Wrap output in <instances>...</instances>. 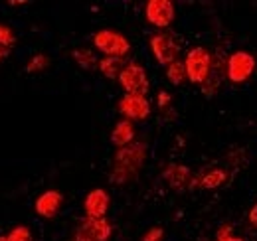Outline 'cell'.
Listing matches in <instances>:
<instances>
[{
    "label": "cell",
    "mask_w": 257,
    "mask_h": 241,
    "mask_svg": "<svg viewBox=\"0 0 257 241\" xmlns=\"http://www.w3.org/2000/svg\"><path fill=\"white\" fill-rule=\"evenodd\" d=\"M147 151L149 149L145 143H133L125 149H119L113 158V170L109 174L111 182L115 186H123L133 180L147 160Z\"/></svg>",
    "instance_id": "cell-1"
},
{
    "label": "cell",
    "mask_w": 257,
    "mask_h": 241,
    "mask_svg": "<svg viewBox=\"0 0 257 241\" xmlns=\"http://www.w3.org/2000/svg\"><path fill=\"white\" fill-rule=\"evenodd\" d=\"M184 65H186L188 81L196 83V85H202L212 75V54L206 48L196 46L186 54Z\"/></svg>",
    "instance_id": "cell-2"
},
{
    "label": "cell",
    "mask_w": 257,
    "mask_h": 241,
    "mask_svg": "<svg viewBox=\"0 0 257 241\" xmlns=\"http://www.w3.org/2000/svg\"><path fill=\"white\" fill-rule=\"evenodd\" d=\"M255 67L257 60L253 54H249L245 50H237V52L227 56L225 75H227V79L231 83H245L255 73Z\"/></svg>",
    "instance_id": "cell-3"
},
{
    "label": "cell",
    "mask_w": 257,
    "mask_h": 241,
    "mask_svg": "<svg viewBox=\"0 0 257 241\" xmlns=\"http://www.w3.org/2000/svg\"><path fill=\"white\" fill-rule=\"evenodd\" d=\"M93 46L107 58H125L131 52V42L121 32L109 30V28L93 34Z\"/></svg>",
    "instance_id": "cell-4"
},
{
    "label": "cell",
    "mask_w": 257,
    "mask_h": 241,
    "mask_svg": "<svg viewBox=\"0 0 257 241\" xmlns=\"http://www.w3.org/2000/svg\"><path fill=\"white\" fill-rule=\"evenodd\" d=\"M149 46H151V52L155 56V60L159 61L161 65H170L178 60V54H180V44L178 40L170 34V32H157L149 38Z\"/></svg>",
    "instance_id": "cell-5"
},
{
    "label": "cell",
    "mask_w": 257,
    "mask_h": 241,
    "mask_svg": "<svg viewBox=\"0 0 257 241\" xmlns=\"http://www.w3.org/2000/svg\"><path fill=\"white\" fill-rule=\"evenodd\" d=\"M119 83L125 89V93H133V95H147L151 89L147 69L141 63H135V61H128L127 67L121 71Z\"/></svg>",
    "instance_id": "cell-6"
},
{
    "label": "cell",
    "mask_w": 257,
    "mask_h": 241,
    "mask_svg": "<svg viewBox=\"0 0 257 241\" xmlns=\"http://www.w3.org/2000/svg\"><path fill=\"white\" fill-rule=\"evenodd\" d=\"M145 16H147V22L153 24L155 28L166 30L176 18L174 2H170V0H149L145 4Z\"/></svg>",
    "instance_id": "cell-7"
},
{
    "label": "cell",
    "mask_w": 257,
    "mask_h": 241,
    "mask_svg": "<svg viewBox=\"0 0 257 241\" xmlns=\"http://www.w3.org/2000/svg\"><path fill=\"white\" fill-rule=\"evenodd\" d=\"M151 101L147 99V95H133L125 93L119 99V113L127 120H145L151 115Z\"/></svg>",
    "instance_id": "cell-8"
},
{
    "label": "cell",
    "mask_w": 257,
    "mask_h": 241,
    "mask_svg": "<svg viewBox=\"0 0 257 241\" xmlns=\"http://www.w3.org/2000/svg\"><path fill=\"white\" fill-rule=\"evenodd\" d=\"M62 204H64V196L62 192L58 190H46L44 194L38 196L36 204H34V210L40 217H46V219H52L58 215V211L62 210Z\"/></svg>",
    "instance_id": "cell-9"
},
{
    "label": "cell",
    "mask_w": 257,
    "mask_h": 241,
    "mask_svg": "<svg viewBox=\"0 0 257 241\" xmlns=\"http://www.w3.org/2000/svg\"><path fill=\"white\" fill-rule=\"evenodd\" d=\"M109 206H111V198L103 188L91 190L83 200L85 217H105L109 211Z\"/></svg>",
    "instance_id": "cell-10"
},
{
    "label": "cell",
    "mask_w": 257,
    "mask_h": 241,
    "mask_svg": "<svg viewBox=\"0 0 257 241\" xmlns=\"http://www.w3.org/2000/svg\"><path fill=\"white\" fill-rule=\"evenodd\" d=\"M79 229L85 231L95 241H109L111 233H113L111 221L107 217H83L79 223Z\"/></svg>",
    "instance_id": "cell-11"
},
{
    "label": "cell",
    "mask_w": 257,
    "mask_h": 241,
    "mask_svg": "<svg viewBox=\"0 0 257 241\" xmlns=\"http://www.w3.org/2000/svg\"><path fill=\"white\" fill-rule=\"evenodd\" d=\"M162 176H164V180L170 184V188H174V190L190 188L188 184L192 182V172L184 164H168L166 170L162 172Z\"/></svg>",
    "instance_id": "cell-12"
},
{
    "label": "cell",
    "mask_w": 257,
    "mask_h": 241,
    "mask_svg": "<svg viewBox=\"0 0 257 241\" xmlns=\"http://www.w3.org/2000/svg\"><path fill=\"white\" fill-rule=\"evenodd\" d=\"M135 137H137V131H135V125L133 120H119L113 131H111V143L117 147V149H125L128 145L135 143Z\"/></svg>",
    "instance_id": "cell-13"
},
{
    "label": "cell",
    "mask_w": 257,
    "mask_h": 241,
    "mask_svg": "<svg viewBox=\"0 0 257 241\" xmlns=\"http://www.w3.org/2000/svg\"><path fill=\"white\" fill-rule=\"evenodd\" d=\"M227 180V172L222 168H210L200 178H194L190 182V188H204V190H216Z\"/></svg>",
    "instance_id": "cell-14"
},
{
    "label": "cell",
    "mask_w": 257,
    "mask_h": 241,
    "mask_svg": "<svg viewBox=\"0 0 257 241\" xmlns=\"http://www.w3.org/2000/svg\"><path fill=\"white\" fill-rule=\"evenodd\" d=\"M125 67H127L125 58H101L99 60V71L107 79H119V75Z\"/></svg>",
    "instance_id": "cell-15"
},
{
    "label": "cell",
    "mask_w": 257,
    "mask_h": 241,
    "mask_svg": "<svg viewBox=\"0 0 257 241\" xmlns=\"http://www.w3.org/2000/svg\"><path fill=\"white\" fill-rule=\"evenodd\" d=\"M71 58L75 60V63L81 67V69H93V67H99V61H97L95 54L91 52V50H87V48H77V50H73V54H71Z\"/></svg>",
    "instance_id": "cell-16"
},
{
    "label": "cell",
    "mask_w": 257,
    "mask_h": 241,
    "mask_svg": "<svg viewBox=\"0 0 257 241\" xmlns=\"http://www.w3.org/2000/svg\"><path fill=\"white\" fill-rule=\"evenodd\" d=\"M166 77H168V81H170L172 85H182L184 79H188L184 61L176 60L174 63H170V65L166 67Z\"/></svg>",
    "instance_id": "cell-17"
},
{
    "label": "cell",
    "mask_w": 257,
    "mask_h": 241,
    "mask_svg": "<svg viewBox=\"0 0 257 241\" xmlns=\"http://www.w3.org/2000/svg\"><path fill=\"white\" fill-rule=\"evenodd\" d=\"M50 67V58L46 56V54H36L30 58L28 61V65H26V71L28 73H40V71H44V69H48Z\"/></svg>",
    "instance_id": "cell-18"
},
{
    "label": "cell",
    "mask_w": 257,
    "mask_h": 241,
    "mask_svg": "<svg viewBox=\"0 0 257 241\" xmlns=\"http://www.w3.org/2000/svg\"><path fill=\"white\" fill-rule=\"evenodd\" d=\"M220 83H222V79H220V75L214 71V73L200 85V87H202V93H204V97H208V99L214 97V95L218 93V89H220Z\"/></svg>",
    "instance_id": "cell-19"
},
{
    "label": "cell",
    "mask_w": 257,
    "mask_h": 241,
    "mask_svg": "<svg viewBox=\"0 0 257 241\" xmlns=\"http://www.w3.org/2000/svg\"><path fill=\"white\" fill-rule=\"evenodd\" d=\"M14 44H16V34H14V30L10 26H6V24H0V48L10 50Z\"/></svg>",
    "instance_id": "cell-20"
},
{
    "label": "cell",
    "mask_w": 257,
    "mask_h": 241,
    "mask_svg": "<svg viewBox=\"0 0 257 241\" xmlns=\"http://www.w3.org/2000/svg\"><path fill=\"white\" fill-rule=\"evenodd\" d=\"M6 237H8V241H34L32 231L28 225H16Z\"/></svg>",
    "instance_id": "cell-21"
},
{
    "label": "cell",
    "mask_w": 257,
    "mask_h": 241,
    "mask_svg": "<svg viewBox=\"0 0 257 241\" xmlns=\"http://www.w3.org/2000/svg\"><path fill=\"white\" fill-rule=\"evenodd\" d=\"M233 237V225H229V223H224V225H220L218 227V231H216V241H227Z\"/></svg>",
    "instance_id": "cell-22"
},
{
    "label": "cell",
    "mask_w": 257,
    "mask_h": 241,
    "mask_svg": "<svg viewBox=\"0 0 257 241\" xmlns=\"http://www.w3.org/2000/svg\"><path fill=\"white\" fill-rule=\"evenodd\" d=\"M164 239V229L162 227H151L141 241H162Z\"/></svg>",
    "instance_id": "cell-23"
},
{
    "label": "cell",
    "mask_w": 257,
    "mask_h": 241,
    "mask_svg": "<svg viewBox=\"0 0 257 241\" xmlns=\"http://www.w3.org/2000/svg\"><path fill=\"white\" fill-rule=\"evenodd\" d=\"M170 101H172V97H170L168 91H161V93H159V97H157V105H159V109H161L162 113L170 107Z\"/></svg>",
    "instance_id": "cell-24"
},
{
    "label": "cell",
    "mask_w": 257,
    "mask_h": 241,
    "mask_svg": "<svg viewBox=\"0 0 257 241\" xmlns=\"http://www.w3.org/2000/svg\"><path fill=\"white\" fill-rule=\"evenodd\" d=\"M73 241H95V239H91L85 231H81V229L77 227V229H75V233H73Z\"/></svg>",
    "instance_id": "cell-25"
},
{
    "label": "cell",
    "mask_w": 257,
    "mask_h": 241,
    "mask_svg": "<svg viewBox=\"0 0 257 241\" xmlns=\"http://www.w3.org/2000/svg\"><path fill=\"white\" fill-rule=\"evenodd\" d=\"M247 221H249L253 227H257V204H253V208L247 213Z\"/></svg>",
    "instance_id": "cell-26"
},
{
    "label": "cell",
    "mask_w": 257,
    "mask_h": 241,
    "mask_svg": "<svg viewBox=\"0 0 257 241\" xmlns=\"http://www.w3.org/2000/svg\"><path fill=\"white\" fill-rule=\"evenodd\" d=\"M6 54H8V50H4V48H0V61L6 58Z\"/></svg>",
    "instance_id": "cell-27"
},
{
    "label": "cell",
    "mask_w": 257,
    "mask_h": 241,
    "mask_svg": "<svg viewBox=\"0 0 257 241\" xmlns=\"http://www.w3.org/2000/svg\"><path fill=\"white\" fill-rule=\"evenodd\" d=\"M227 241H243V239H241V237H235V235H233L231 239H227Z\"/></svg>",
    "instance_id": "cell-28"
},
{
    "label": "cell",
    "mask_w": 257,
    "mask_h": 241,
    "mask_svg": "<svg viewBox=\"0 0 257 241\" xmlns=\"http://www.w3.org/2000/svg\"><path fill=\"white\" fill-rule=\"evenodd\" d=\"M0 241H8V237L6 235H0Z\"/></svg>",
    "instance_id": "cell-29"
},
{
    "label": "cell",
    "mask_w": 257,
    "mask_h": 241,
    "mask_svg": "<svg viewBox=\"0 0 257 241\" xmlns=\"http://www.w3.org/2000/svg\"><path fill=\"white\" fill-rule=\"evenodd\" d=\"M202 241H206V239H202Z\"/></svg>",
    "instance_id": "cell-30"
}]
</instances>
